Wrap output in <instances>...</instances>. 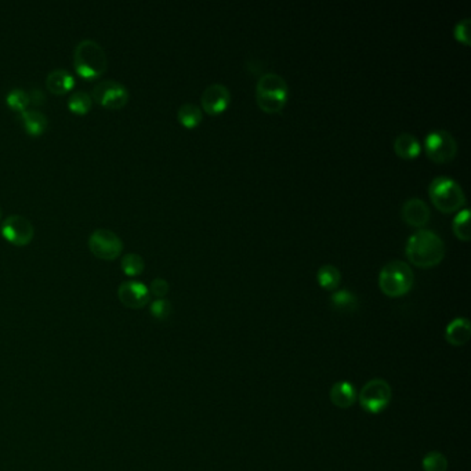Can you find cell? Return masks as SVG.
Wrapping results in <instances>:
<instances>
[{"mask_svg":"<svg viewBox=\"0 0 471 471\" xmlns=\"http://www.w3.org/2000/svg\"><path fill=\"white\" fill-rule=\"evenodd\" d=\"M470 26H471V19L470 18H465V19H461L456 25H455V37L458 42L463 43L465 46H470L471 39H470Z\"/></svg>","mask_w":471,"mask_h":471,"instance_id":"83f0119b","label":"cell"},{"mask_svg":"<svg viewBox=\"0 0 471 471\" xmlns=\"http://www.w3.org/2000/svg\"><path fill=\"white\" fill-rule=\"evenodd\" d=\"M405 253L408 260L419 268H433L445 256V243L432 230H419L409 236Z\"/></svg>","mask_w":471,"mask_h":471,"instance_id":"6da1fadb","label":"cell"},{"mask_svg":"<svg viewBox=\"0 0 471 471\" xmlns=\"http://www.w3.org/2000/svg\"><path fill=\"white\" fill-rule=\"evenodd\" d=\"M0 219H1V208H0Z\"/></svg>","mask_w":471,"mask_h":471,"instance_id":"f546056e","label":"cell"},{"mask_svg":"<svg viewBox=\"0 0 471 471\" xmlns=\"http://www.w3.org/2000/svg\"><path fill=\"white\" fill-rule=\"evenodd\" d=\"M394 152L402 159H415L422 152L419 140L411 133H400L394 140Z\"/></svg>","mask_w":471,"mask_h":471,"instance_id":"e0dca14e","label":"cell"},{"mask_svg":"<svg viewBox=\"0 0 471 471\" xmlns=\"http://www.w3.org/2000/svg\"><path fill=\"white\" fill-rule=\"evenodd\" d=\"M6 103L7 105L18 112H22L26 109V107L29 105V93H26L22 89H12L8 91L7 97H6Z\"/></svg>","mask_w":471,"mask_h":471,"instance_id":"484cf974","label":"cell"},{"mask_svg":"<svg viewBox=\"0 0 471 471\" xmlns=\"http://www.w3.org/2000/svg\"><path fill=\"white\" fill-rule=\"evenodd\" d=\"M317 281L322 289L336 290L341 282V274L335 265L325 264L318 269Z\"/></svg>","mask_w":471,"mask_h":471,"instance_id":"ffe728a7","label":"cell"},{"mask_svg":"<svg viewBox=\"0 0 471 471\" xmlns=\"http://www.w3.org/2000/svg\"><path fill=\"white\" fill-rule=\"evenodd\" d=\"M391 398V386L384 379H372L364 384L357 401L366 414L377 415L387 409Z\"/></svg>","mask_w":471,"mask_h":471,"instance_id":"8992f818","label":"cell"},{"mask_svg":"<svg viewBox=\"0 0 471 471\" xmlns=\"http://www.w3.org/2000/svg\"><path fill=\"white\" fill-rule=\"evenodd\" d=\"M118 297L123 305L127 308L139 310L150 303L151 293L150 289L139 281H126L119 285Z\"/></svg>","mask_w":471,"mask_h":471,"instance_id":"8fae6325","label":"cell"},{"mask_svg":"<svg viewBox=\"0 0 471 471\" xmlns=\"http://www.w3.org/2000/svg\"><path fill=\"white\" fill-rule=\"evenodd\" d=\"M332 307L343 314H351L358 308V299L353 292L337 290L330 297Z\"/></svg>","mask_w":471,"mask_h":471,"instance_id":"d6986e66","label":"cell"},{"mask_svg":"<svg viewBox=\"0 0 471 471\" xmlns=\"http://www.w3.org/2000/svg\"><path fill=\"white\" fill-rule=\"evenodd\" d=\"M122 269L126 275L129 276H136L140 275L144 271V260L140 254L137 253H127L122 258Z\"/></svg>","mask_w":471,"mask_h":471,"instance_id":"d4e9b609","label":"cell"},{"mask_svg":"<svg viewBox=\"0 0 471 471\" xmlns=\"http://www.w3.org/2000/svg\"><path fill=\"white\" fill-rule=\"evenodd\" d=\"M91 253L103 260H115L123 250V242L114 231L98 229L89 238Z\"/></svg>","mask_w":471,"mask_h":471,"instance_id":"9c48e42d","label":"cell"},{"mask_svg":"<svg viewBox=\"0 0 471 471\" xmlns=\"http://www.w3.org/2000/svg\"><path fill=\"white\" fill-rule=\"evenodd\" d=\"M402 219L411 227H425L430 220V209L420 198H411L402 205Z\"/></svg>","mask_w":471,"mask_h":471,"instance_id":"4fadbf2b","label":"cell"},{"mask_svg":"<svg viewBox=\"0 0 471 471\" xmlns=\"http://www.w3.org/2000/svg\"><path fill=\"white\" fill-rule=\"evenodd\" d=\"M452 229H454L455 236H458L459 239H462L465 242L470 240V209L465 208L456 215L454 224H452Z\"/></svg>","mask_w":471,"mask_h":471,"instance_id":"603a6c76","label":"cell"},{"mask_svg":"<svg viewBox=\"0 0 471 471\" xmlns=\"http://www.w3.org/2000/svg\"><path fill=\"white\" fill-rule=\"evenodd\" d=\"M91 98L108 109H121L129 101V90L121 82L107 79L94 86Z\"/></svg>","mask_w":471,"mask_h":471,"instance_id":"ba28073f","label":"cell"},{"mask_svg":"<svg viewBox=\"0 0 471 471\" xmlns=\"http://www.w3.org/2000/svg\"><path fill=\"white\" fill-rule=\"evenodd\" d=\"M448 459L444 454L432 451L429 452L423 461H422V468L425 471H448Z\"/></svg>","mask_w":471,"mask_h":471,"instance_id":"cb8c5ba5","label":"cell"},{"mask_svg":"<svg viewBox=\"0 0 471 471\" xmlns=\"http://www.w3.org/2000/svg\"><path fill=\"white\" fill-rule=\"evenodd\" d=\"M425 151L436 163L451 162L458 152V144L455 137L447 130H433L425 139Z\"/></svg>","mask_w":471,"mask_h":471,"instance_id":"52a82bcc","label":"cell"},{"mask_svg":"<svg viewBox=\"0 0 471 471\" xmlns=\"http://www.w3.org/2000/svg\"><path fill=\"white\" fill-rule=\"evenodd\" d=\"M231 101L230 90L220 83H213L208 86L201 97L202 108L209 115H220L223 114Z\"/></svg>","mask_w":471,"mask_h":471,"instance_id":"7c38bea8","label":"cell"},{"mask_svg":"<svg viewBox=\"0 0 471 471\" xmlns=\"http://www.w3.org/2000/svg\"><path fill=\"white\" fill-rule=\"evenodd\" d=\"M289 98V87L286 80L278 73H264L256 86V100L261 111L276 114L283 109Z\"/></svg>","mask_w":471,"mask_h":471,"instance_id":"3957f363","label":"cell"},{"mask_svg":"<svg viewBox=\"0 0 471 471\" xmlns=\"http://www.w3.org/2000/svg\"><path fill=\"white\" fill-rule=\"evenodd\" d=\"M329 397L335 407L340 409H348L357 402L358 391L353 383L347 380H341V382H336L332 386Z\"/></svg>","mask_w":471,"mask_h":471,"instance_id":"5bb4252c","label":"cell"},{"mask_svg":"<svg viewBox=\"0 0 471 471\" xmlns=\"http://www.w3.org/2000/svg\"><path fill=\"white\" fill-rule=\"evenodd\" d=\"M73 86H75V79L72 73L62 68L53 69L46 78V87L51 93L58 94V96L68 93Z\"/></svg>","mask_w":471,"mask_h":471,"instance_id":"2e32d148","label":"cell"},{"mask_svg":"<svg viewBox=\"0 0 471 471\" xmlns=\"http://www.w3.org/2000/svg\"><path fill=\"white\" fill-rule=\"evenodd\" d=\"M429 197L443 213L458 212L466 205V195L461 184L447 176H438L430 183Z\"/></svg>","mask_w":471,"mask_h":471,"instance_id":"5b68a950","label":"cell"},{"mask_svg":"<svg viewBox=\"0 0 471 471\" xmlns=\"http://www.w3.org/2000/svg\"><path fill=\"white\" fill-rule=\"evenodd\" d=\"M151 315L158 321H165L172 314V304L165 299H158L151 304Z\"/></svg>","mask_w":471,"mask_h":471,"instance_id":"4316f807","label":"cell"},{"mask_svg":"<svg viewBox=\"0 0 471 471\" xmlns=\"http://www.w3.org/2000/svg\"><path fill=\"white\" fill-rule=\"evenodd\" d=\"M73 66L83 79L91 80L103 76L108 66L105 50L93 39L80 40L73 51Z\"/></svg>","mask_w":471,"mask_h":471,"instance_id":"7a4b0ae2","label":"cell"},{"mask_svg":"<svg viewBox=\"0 0 471 471\" xmlns=\"http://www.w3.org/2000/svg\"><path fill=\"white\" fill-rule=\"evenodd\" d=\"M471 323L468 318H455L445 329V340L454 347H462L469 343Z\"/></svg>","mask_w":471,"mask_h":471,"instance_id":"9a60e30c","label":"cell"},{"mask_svg":"<svg viewBox=\"0 0 471 471\" xmlns=\"http://www.w3.org/2000/svg\"><path fill=\"white\" fill-rule=\"evenodd\" d=\"M19 121L25 132L30 136H40L47 127V116L37 109H25L19 112Z\"/></svg>","mask_w":471,"mask_h":471,"instance_id":"ac0fdd59","label":"cell"},{"mask_svg":"<svg viewBox=\"0 0 471 471\" xmlns=\"http://www.w3.org/2000/svg\"><path fill=\"white\" fill-rule=\"evenodd\" d=\"M177 118H179V122L184 127L193 129V127H197L202 122L204 115H202V109L198 105L187 103L179 108Z\"/></svg>","mask_w":471,"mask_h":471,"instance_id":"44dd1931","label":"cell"},{"mask_svg":"<svg viewBox=\"0 0 471 471\" xmlns=\"http://www.w3.org/2000/svg\"><path fill=\"white\" fill-rule=\"evenodd\" d=\"M414 283V271L405 261L393 260L380 269L379 287L389 297H401L409 293Z\"/></svg>","mask_w":471,"mask_h":471,"instance_id":"277c9868","label":"cell"},{"mask_svg":"<svg viewBox=\"0 0 471 471\" xmlns=\"http://www.w3.org/2000/svg\"><path fill=\"white\" fill-rule=\"evenodd\" d=\"M148 289H150V293H152L158 299H163L169 292V283L163 278H155L151 282V286Z\"/></svg>","mask_w":471,"mask_h":471,"instance_id":"f1b7e54d","label":"cell"},{"mask_svg":"<svg viewBox=\"0 0 471 471\" xmlns=\"http://www.w3.org/2000/svg\"><path fill=\"white\" fill-rule=\"evenodd\" d=\"M0 233L12 245L25 246L32 240V238L35 236V229L26 217L14 215V216H8L3 222Z\"/></svg>","mask_w":471,"mask_h":471,"instance_id":"30bf717a","label":"cell"},{"mask_svg":"<svg viewBox=\"0 0 471 471\" xmlns=\"http://www.w3.org/2000/svg\"><path fill=\"white\" fill-rule=\"evenodd\" d=\"M93 105V98L89 93L86 91H75L69 98H68V108L71 112L78 114V115H85L90 111Z\"/></svg>","mask_w":471,"mask_h":471,"instance_id":"7402d4cb","label":"cell"}]
</instances>
